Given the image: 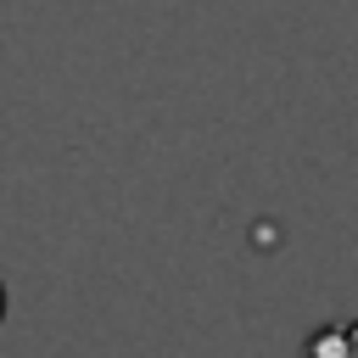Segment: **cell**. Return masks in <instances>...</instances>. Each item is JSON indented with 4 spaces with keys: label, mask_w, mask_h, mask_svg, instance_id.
<instances>
[{
    "label": "cell",
    "mask_w": 358,
    "mask_h": 358,
    "mask_svg": "<svg viewBox=\"0 0 358 358\" xmlns=\"http://www.w3.org/2000/svg\"><path fill=\"white\" fill-rule=\"evenodd\" d=\"M352 330H358V324H352Z\"/></svg>",
    "instance_id": "7a4b0ae2"
},
{
    "label": "cell",
    "mask_w": 358,
    "mask_h": 358,
    "mask_svg": "<svg viewBox=\"0 0 358 358\" xmlns=\"http://www.w3.org/2000/svg\"><path fill=\"white\" fill-rule=\"evenodd\" d=\"M0 313H6V285H0Z\"/></svg>",
    "instance_id": "6da1fadb"
}]
</instances>
